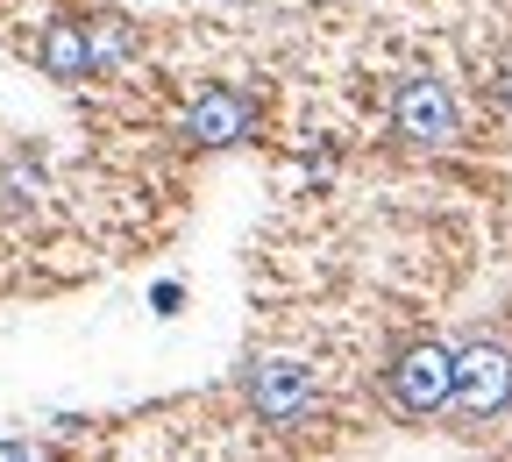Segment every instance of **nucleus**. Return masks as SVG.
Here are the masks:
<instances>
[{"instance_id": "f257e3e1", "label": "nucleus", "mask_w": 512, "mask_h": 462, "mask_svg": "<svg viewBox=\"0 0 512 462\" xmlns=\"http://www.w3.org/2000/svg\"><path fill=\"white\" fill-rule=\"evenodd\" d=\"M384 406L406 413V420H434L456 406V349L448 342H406L392 349V363H384Z\"/></svg>"}, {"instance_id": "f03ea898", "label": "nucleus", "mask_w": 512, "mask_h": 462, "mask_svg": "<svg viewBox=\"0 0 512 462\" xmlns=\"http://www.w3.org/2000/svg\"><path fill=\"white\" fill-rule=\"evenodd\" d=\"M242 399H249V413L264 420V427L292 434V427H313L320 420V377L299 356H256L249 377H242Z\"/></svg>"}, {"instance_id": "7ed1b4c3", "label": "nucleus", "mask_w": 512, "mask_h": 462, "mask_svg": "<svg viewBox=\"0 0 512 462\" xmlns=\"http://www.w3.org/2000/svg\"><path fill=\"white\" fill-rule=\"evenodd\" d=\"M392 136L413 150H456L463 143V100L434 72H406L392 86Z\"/></svg>"}, {"instance_id": "20e7f679", "label": "nucleus", "mask_w": 512, "mask_h": 462, "mask_svg": "<svg viewBox=\"0 0 512 462\" xmlns=\"http://www.w3.org/2000/svg\"><path fill=\"white\" fill-rule=\"evenodd\" d=\"M448 413H463V427H491L512 413V342L498 335L456 342V406Z\"/></svg>"}, {"instance_id": "39448f33", "label": "nucleus", "mask_w": 512, "mask_h": 462, "mask_svg": "<svg viewBox=\"0 0 512 462\" xmlns=\"http://www.w3.org/2000/svg\"><path fill=\"white\" fill-rule=\"evenodd\" d=\"M256 128H264V107H256V93H242V86H207L178 114V136L192 150H235V143L256 136Z\"/></svg>"}, {"instance_id": "423d86ee", "label": "nucleus", "mask_w": 512, "mask_h": 462, "mask_svg": "<svg viewBox=\"0 0 512 462\" xmlns=\"http://www.w3.org/2000/svg\"><path fill=\"white\" fill-rule=\"evenodd\" d=\"M36 64H43V79H57V86H86V79H93L86 22H72V15L43 22V36H36Z\"/></svg>"}, {"instance_id": "0eeeda50", "label": "nucleus", "mask_w": 512, "mask_h": 462, "mask_svg": "<svg viewBox=\"0 0 512 462\" xmlns=\"http://www.w3.org/2000/svg\"><path fill=\"white\" fill-rule=\"evenodd\" d=\"M86 43H93V79H107L114 64H128V57H136V22H121V15L86 22Z\"/></svg>"}, {"instance_id": "6e6552de", "label": "nucleus", "mask_w": 512, "mask_h": 462, "mask_svg": "<svg viewBox=\"0 0 512 462\" xmlns=\"http://www.w3.org/2000/svg\"><path fill=\"white\" fill-rule=\"evenodd\" d=\"M0 185H8V192H15V200H36V192H43V178H36V157L22 150V157H15V171H8V178H0Z\"/></svg>"}, {"instance_id": "1a4fd4ad", "label": "nucleus", "mask_w": 512, "mask_h": 462, "mask_svg": "<svg viewBox=\"0 0 512 462\" xmlns=\"http://www.w3.org/2000/svg\"><path fill=\"white\" fill-rule=\"evenodd\" d=\"M150 306H157V313H178V306H185V285H157Z\"/></svg>"}, {"instance_id": "9d476101", "label": "nucleus", "mask_w": 512, "mask_h": 462, "mask_svg": "<svg viewBox=\"0 0 512 462\" xmlns=\"http://www.w3.org/2000/svg\"><path fill=\"white\" fill-rule=\"evenodd\" d=\"M0 462H43V455H36L29 441H0Z\"/></svg>"}, {"instance_id": "9b49d317", "label": "nucleus", "mask_w": 512, "mask_h": 462, "mask_svg": "<svg viewBox=\"0 0 512 462\" xmlns=\"http://www.w3.org/2000/svg\"><path fill=\"white\" fill-rule=\"evenodd\" d=\"M498 93H505V107H512V57L498 64Z\"/></svg>"}, {"instance_id": "f8f14e48", "label": "nucleus", "mask_w": 512, "mask_h": 462, "mask_svg": "<svg viewBox=\"0 0 512 462\" xmlns=\"http://www.w3.org/2000/svg\"><path fill=\"white\" fill-rule=\"evenodd\" d=\"M43 462H57V455H43Z\"/></svg>"}]
</instances>
